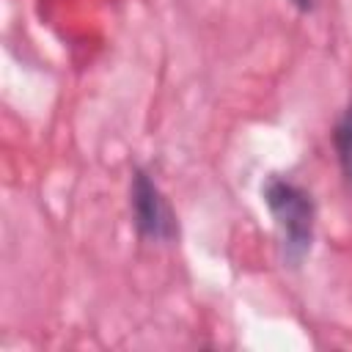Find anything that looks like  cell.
<instances>
[{"instance_id": "6da1fadb", "label": "cell", "mask_w": 352, "mask_h": 352, "mask_svg": "<svg viewBox=\"0 0 352 352\" xmlns=\"http://www.w3.org/2000/svg\"><path fill=\"white\" fill-rule=\"evenodd\" d=\"M261 201L275 220L283 264L300 267L314 248V231H316L314 195L289 176L270 173L261 184Z\"/></svg>"}, {"instance_id": "3957f363", "label": "cell", "mask_w": 352, "mask_h": 352, "mask_svg": "<svg viewBox=\"0 0 352 352\" xmlns=\"http://www.w3.org/2000/svg\"><path fill=\"white\" fill-rule=\"evenodd\" d=\"M333 148H336V162L341 170L344 184L352 190V99L333 124Z\"/></svg>"}, {"instance_id": "277c9868", "label": "cell", "mask_w": 352, "mask_h": 352, "mask_svg": "<svg viewBox=\"0 0 352 352\" xmlns=\"http://www.w3.org/2000/svg\"><path fill=\"white\" fill-rule=\"evenodd\" d=\"M300 14H311L314 11V6H316V0H289Z\"/></svg>"}, {"instance_id": "7a4b0ae2", "label": "cell", "mask_w": 352, "mask_h": 352, "mask_svg": "<svg viewBox=\"0 0 352 352\" xmlns=\"http://www.w3.org/2000/svg\"><path fill=\"white\" fill-rule=\"evenodd\" d=\"M129 212H132V228L140 239L160 245H170L179 239L176 212L170 209L154 176L140 165L132 168V179H129Z\"/></svg>"}]
</instances>
